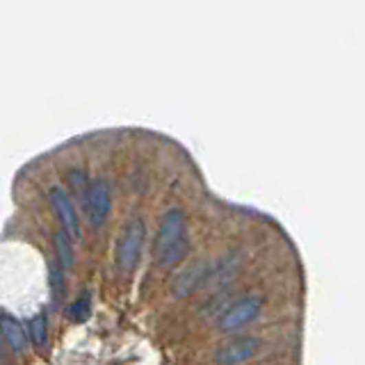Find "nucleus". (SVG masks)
I'll return each mask as SVG.
<instances>
[{"mask_svg":"<svg viewBox=\"0 0 365 365\" xmlns=\"http://www.w3.org/2000/svg\"><path fill=\"white\" fill-rule=\"evenodd\" d=\"M190 252L188 221L181 210H167L160 219L155 235V263L157 267L171 269L181 263Z\"/></svg>","mask_w":365,"mask_h":365,"instance_id":"nucleus-1","label":"nucleus"},{"mask_svg":"<svg viewBox=\"0 0 365 365\" xmlns=\"http://www.w3.org/2000/svg\"><path fill=\"white\" fill-rule=\"evenodd\" d=\"M146 228L142 219H131L124 226V231L119 235L117 242V267L124 272V274H131V272L137 267L140 263V254H142V242H144Z\"/></svg>","mask_w":365,"mask_h":365,"instance_id":"nucleus-2","label":"nucleus"},{"mask_svg":"<svg viewBox=\"0 0 365 365\" xmlns=\"http://www.w3.org/2000/svg\"><path fill=\"white\" fill-rule=\"evenodd\" d=\"M263 311V297H245L240 302H235L233 306L221 313L219 318V331H238L245 324H249L252 320H256Z\"/></svg>","mask_w":365,"mask_h":365,"instance_id":"nucleus-3","label":"nucleus"},{"mask_svg":"<svg viewBox=\"0 0 365 365\" xmlns=\"http://www.w3.org/2000/svg\"><path fill=\"white\" fill-rule=\"evenodd\" d=\"M258 347L261 340L254 338V335H238V338H231L214 349L212 361L217 365H238L242 361L252 359Z\"/></svg>","mask_w":365,"mask_h":365,"instance_id":"nucleus-4","label":"nucleus"},{"mask_svg":"<svg viewBox=\"0 0 365 365\" xmlns=\"http://www.w3.org/2000/svg\"><path fill=\"white\" fill-rule=\"evenodd\" d=\"M87 217L94 228H101L107 221V214H110V206H112V197H110V185H107L105 178H96L94 183L87 188Z\"/></svg>","mask_w":365,"mask_h":365,"instance_id":"nucleus-5","label":"nucleus"},{"mask_svg":"<svg viewBox=\"0 0 365 365\" xmlns=\"http://www.w3.org/2000/svg\"><path fill=\"white\" fill-rule=\"evenodd\" d=\"M51 203L57 212V217H60L62 226H64V233L69 235L71 240H80V221H78V214L74 208V201L69 199V195L64 192L62 188H53L51 190Z\"/></svg>","mask_w":365,"mask_h":365,"instance_id":"nucleus-6","label":"nucleus"},{"mask_svg":"<svg viewBox=\"0 0 365 365\" xmlns=\"http://www.w3.org/2000/svg\"><path fill=\"white\" fill-rule=\"evenodd\" d=\"M210 272H208V263H195L190 265V267H185L181 274L174 278V283H171V292H174V297H190L192 292H195L199 285H201L203 278H208Z\"/></svg>","mask_w":365,"mask_h":365,"instance_id":"nucleus-7","label":"nucleus"},{"mask_svg":"<svg viewBox=\"0 0 365 365\" xmlns=\"http://www.w3.org/2000/svg\"><path fill=\"white\" fill-rule=\"evenodd\" d=\"M0 331H3L5 340L10 342L12 349L23 352L27 338H25V331H23V327H21V322L14 320L12 315H0Z\"/></svg>","mask_w":365,"mask_h":365,"instance_id":"nucleus-8","label":"nucleus"},{"mask_svg":"<svg viewBox=\"0 0 365 365\" xmlns=\"http://www.w3.org/2000/svg\"><path fill=\"white\" fill-rule=\"evenodd\" d=\"M55 252H57V261H60L62 269H71L76 263V254H74V240L69 238L64 231L55 233Z\"/></svg>","mask_w":365,"mask_h":365,"instance_id":"nucleus-9","label":"nucleus"},{"mask_svg":"<svg viewBox=\"0 0 365 365\" xmlns=\"http://www.w3.org/2000/svg\"><path fill=\"white\" fill-rule=\"evenodd\" d=\"M89 313H91V297H89V292H82L80 297L74 299L69 306H67V318L71 322H85L89 318Z\"/></svg>","mask_w":365,"mask_h":365,"instance_id":"nucleus-10","label":"nucleus"},{"mask_svg":"<svg viewBox=\"0 0 365 365\" xmlns=\"http://www.w3.org/2000/svg\"><path fill=\"white\" fill-rule=\"evenodd\" d=\"M30 338L37 347H44L48 342V322L46 315H37L30 320Z\"/></svg>","mask_w":365,"mask_h":365,"instance_id":"nucleus-11","label":"nucleus"},{"mask_svg":"<svg viewBox=\"0 0 365 365\" xmlns=\"http://www.w3.org/2000/svg\"><path fill=\"white\" fill-rule=\"evenodd\" d=\"M51 290H53L55 302L60 304L62 299H64V276H62L60 265H55V267H51Z\"/></svg>","mask_w":365,"mask_h":365,"instance_id":"nucleus-12","label":"nucleus"}]
</instances>
